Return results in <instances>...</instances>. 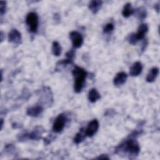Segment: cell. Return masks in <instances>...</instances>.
Here are the masks:
<instances>
[{
    "instance_id": "obj_1",
    "label": "cell",
    "mask_w": 160,
    "mask_h": 160,
    "mask_svg": "<svg viewBox=\"0 0 160 160\" xmlns=\"http://www.w3.org/2000/svg\"><path fill=\"white\" fill-rule=\"evenodd\" d=\"M141 133V131H133L128 139L116 148L114 152L118 154H128L131 158L136 157L140 152V147L136 138Z\"/></svg>"
},
{
    "instance_id": "obj_2",
    "label": "cell",
    "mask_w": 160,
    "mask_h": 160,
    "mask_svg": "<svg viewBox=\"0 0 160 160\" xmlns=\"http://www.w3.org/2000/svg\"><path fill=\"white\" fill-rule=\"evenodd\" d=\"M72 74L74 78V90L76 93H79L84 87L88 73L83 68L76 66L72 71Z\"/></svg>"
},
{
    "instance_id": "obj_3",
    "label": "cell",
    "mask_w": 160,
    "mask_h": 160,
    "mask_svg": "<svg viewBox=\"0 0 160 160\" xmlns=\"http://www.w3.org/2000/svg\"><path fill=\"white\" fill-rule=\"evenodd\" d=\"M26 23L29 27V29L31 32L36 33L38 31L39 20L37 13L34 12H31L28 13L26 18Z\"/></svg>"
},
{
    "instance_id": "obj_4",
    "label": "cell",
    "mask_w": 160,
    "mask_h": 160,
    "mask_svg": "<svg viewBox=\"0 0 160 160\" xmlns=\"http://www.w3.org/2000/svg\"><path fill=\"white\" fill-rule=\"evenodd\" d=\"M53 102V97L52 92L49 88L43 87L42 89L40 91V98L39 102L41 105L43 106L47 104L51 106Z\"/></svg>"
},
{
    "instance_id": "obj_5",
    "label": "cell",
    "mask_w": 160,
    "mask_h": 160,
    "mask_svg": "<svg viewBox=\"0 0 160 160\" xmlns=\"http://www.w3.org/2000/svg\"><path fill=\"white\" fill-rule=\"evenodd\" d=\"M66 122V117L64 114H60L56 118L53 125L52 130L55 132H60L64 129Z\"/></svg>"
},
{
    "instance_id": "obj_6",
    "label": "cell",
    "mask_w": 160,
    "mask_h": 160,
    "mask_svg": "<svg viewBox=\"0 0 160 160\" xmlns=\"http://www.w3.org/2000/svg\"><path fill=\"white\" fill-rule=\"evenodd\" d=\"M73 47L74 48H80L83 43V38L78 31H71L69 34Z\"/></svg>"
},
{
    "instance_id": "obj_7",
    "label": "cell",
    "mask_w": 160,
    "mask_h": 160,
    "mask_svg": "<svg viewBox=\"0 0 160 160\" xmlns=\"http://www.w3.org/2000/svg\"><path fill=\"white\" fill-rule=\"evenodd\" d=\"M99 122L97 119H93L89 124L86 129V134L88 137H92L98 130Z\"/></svg>"
},
{
    "instance_id": "obj_8",
    "label": "cell",
    "mask_w": 160,
    "mask_h": 160,
    "mask_svg": "<svg viewBox=\"0 0 160 160\" xmlns=\"http://www.w3.org/2000/svg\"><path fill=\"white\" fill-rule=\"evenodd\" d=\"M9 41L15 44H19L21 42V34L16 29H12L8 34Z\"/></svg>"
},
{
    "instance_id": "obj_9",
    "label": "cell",
    "mask_w": 160,
    "mask_h": 160,
    "mask_svg": "<svg viewBox=\"0 0 160 160\" xmlns=\"http://www.w3.org/2000/svg\"><path fill=\"white\" fill-rule=\"evenodd\" d=\"M43 106L41 104H36L34 106L30 107L27 109L26 113L28 116L31 117H38L43 112Z\"/></svg>"
},
{
    "instance_id": "obj_10",
    "label": "cell",
    "mask_w": 160,
    "mask_h": 160,
    "mask_svg": "<svg viewBox=\"0 0 160 160\" xmlns=\"http://www.w3.org/2000/svg\"><path fill=\"white\" fill-rule=\"evenodd\" d=\"M44 132V129L42 126H37L30 133H29V139L32 140H39L41 138Z\"/></svg>"
},
{
    "instance_id": "obj_11",
    "label": "cell",
    "mask_w": 160,
    "mask_h": 160,
    "mask_svg": "<svg viewBox=\"0 0 160 160\" xmlns=\"http://www.w3.org/2000/svg\"><path fill=\"white\" fill-rule=\"evenodd\" d=\"M128 78V75L124 72H118L113 79V83L115 86H119L122 85L126 81Z\"/></svg>"
},
{
    "instance_id": "obj_12",
    "label": "cell",
    "mask_w": 160,
    "mask_h": 160,
    "mask_svg": "<svg viewBox=\"0 0 160 160\" xmlns=\"http://www.w3.org/2000/svg\"><path fill=\"white\" fill-rule=\"evenodd\" d=\"M142 70V65L141 62L136 61L130 68L129 74L131 76H137L141 74Z\"/></svg>"
},
{
    "instance_id": "obj_13",
    "label": "cell",
    "mask_w": 160,
    "mask_h": 160,
    "mask_svg": "<svg viewBox=\"0 0 160 160\" xmlns=\"http://www.w3.org/2000/svg\"><path fill=\"white\" fill-rule=\"evenodd\" d=\"M102 4V1L99 0L91 1L89 4V9L93 14H96L100 9Z\"/></svg>"
},
{
    "instance_id": "obj_14",
    "label": "cell",
    "mask_w": 160,
    "mask_h": 160,
    "mask_svg": "<svg viewBox=\"0 0 160 160\" xmlns=\"http://www.w3.org/2000/svg\"><path fill=\"white\" fill-rule=\"evenodd\" d=\"M159 74V68L154 67L150 69L148 74H147L146 80L148 82H152L154 81Z\"/></svg>"
},
{
    "instance_id": "obj_15",
    "label": "cell",
    "mask_w": 160,
    "mask_h": 160,
    "mask_svg": "<svg viewBox=\"0 0 160 160\" xmlns=\"http://www.w3.org/2000/svg\"><path fill=\"white\" fill-rule=\"evenodd\" d=\"M148 31V26L147 24H141L139 26L138 29V32L136 33V36L138 38V40H141L144 38L145 34Z\"/></svg>"
},
{
    "instance_id": "obj_16",
    "label": "cell",
    "mask_w": 160,
    "mask_h": 160,
    "mask_svg": "<svg viewBox=\"0 0 160 160\" xmlns=\"http://www.w3.org/2000/svg\"><path fill=\"white\" fill-rule=\"evenodd\" d=\"M86 129L84 128H82L79 129V131L76 134L74 138V142L76 144H78L81 142H82L84 139L86 137Z\"/></svg>"
},
{
    "instance_id": "obj_17",
    "label": "cell",
    "mask_w": 160,
    "mask_h": 160,
    "mask_svg": "<svg viewBox=\"0 0 160 160\" xmlns=\"http://www.w3.org/2000/svg\"><path fill=\"white\" fill-rule=\"evenodd\" d=\"M88 99L91 102H95L97 101L98 99L101 98V95L98 92L96 89L92 88L91 89L88 93Z\"/></svg>"
},
{
    "instance_id": "obj_18",
    "label": "cell",
    "mask_w": 160,
    "mask_h": 160,
    "mask_svg": "<svg viewBox=\"0 0 160 160\" xmlns=\"http://www.w3.org/2000/svg\"><path fill=\"white\" fill-rule=\"evenodd\" d=\"M135 15L136 16L137 18L140 21H143L147 16V11L146 8L144 7H139L136 10H134Z\"/></svg>"
},
{
    "instance_id": "obj_19",
    "label": "cell",
    "mask_w": 160,
    "mask_h": 160,
    "mask_svg": "<svg viewBox=\"0 0 160 160\" xmlns=\"http://www.w3.org/2000/svg\"><path fill=\"white\" fill-rule=\"evenodd\" d=\"M134 12V9L132 7L131 4L130 2H128L124 5L123 8L122 14L124 18H128L131 14H132Z\"/></svg>"
},
{
    "instance_id": "obj_20",
    "label": "cell",
    "mask_w": 160,
    "mask_h": 160,
    "mask_svg": "<svg viewBox=\"0 0 160 160\" xmlns=\"http://www.w3.org/2000/svg\"><path fill=\"white\" fill-rule=\"evenodd\" d=\"M73 60L72 59H70L68 58H66L65 59H62L59 61H58L56 64V70H60L61 68H64V66H67L68 64H70L72 63Z\"/></svg>"
},
{
    "instance_id": "obj_21",
    "label": "cell",
    "mask_w": 160,
    "mask_h": 160,
    "mask_svg": "<svg viewBox=\"0 0 160 160\" xmlns=\"http://www.w3.org/2000/svg\"><path fill=\"white\" fill-rule=\"evenodd\" d=\"M52 52L56 56H59L61 53V47L58 41H54L52 44Z\"/></svg>"
},
{
    "instance_id": "obj_22",
    "label": "cell",
    "mask_w": 160,
    "mask_h": 160,
    "mask_svg": "<svg viewBox=\"0 0 160 160\" xmlns=\"http://www.w3.org/2000/svg\"><path fill=\"white\" fill-rule=\"evenodd\" d=\"M114 28V24L111 22H109L108 24H106V26L104 27L103 28V32L104 34H109L111 32H112L113 31Z\"/></svg>"
},
{
    "instance_id": "obj_23",
    "label": "cell",
    "mask_w": 160,
    "mask_h": 160,
    "mask_svg": "<svg viewBox=\"0 0 160 160\" xmlns=\"http://www.w3.org/2000/svg\"><path fill=\"white\" fill-rule=\"evenodd\" d=\"M128 39L129 42L131 44H133V45L136 44L138 42V41H139L138 39V38L136 36V33H134V32H132V33H131L129 35Z\"/></svg>"
},
{
    "instance_id": "obj_24",
    "label": "cell",
    "mask_w": 160,
    "mask_h": 160,
    "mask_svg": "<svg viewBox=\"0 0 160 160\" xmlns=\"http://www.w3.org/2000/svg\"><path fill=\"white\" fill-rule=\"evenodd\" d=\"M6 2L4 1H1L0 2V14L2 16L6 12Z\"/></svg>"
},
{
    "instance_id": "obj_25",
    "label": "cell",
    "mask_w": 160,
    "mask_h": 160,
    "mask_svg": "<svg viewBox=\"0 0 160 160\" xmlns=\"http://www.w3.org/2000/svg\"><path fill=\"white\" fill-rule=\"evenodd\" d=\"M74 54H75V52H74V50L73 49H70L69 51H68L66 54V58H68V59H72L73 60V58L74 56Z\"/></svg>"
},
{
    "instance_id": "obj_26",
    "label": "cell",
    "mask_w": 160,
    "mask_h": 160,
    "mask_svg": "<svg viewBox=\"0 0 160 160\" xmlns=\"http://www.w3.org/2000/svg\"><path fill=\"white\" fill-rule=\"evenodd\" d=\"M5 149H6V151L8 153H12L13 152H14L15 151V148L13 146L12 144H8L5 147Z\"/></svg>"
},
{
    "instance_id": "obj_27",
    "label": "cell",
    "mask_w": 160,
    "mask_h": 160,
    "mask_svg": "<svg viewBox=\"0 0 160 160\" xmlns=\"http://www.w3.org/2000/svg\"><path fill=\"white\" fill-rule=\"evenodd\" d=\"M54 136H53L52 134H51V135H49V136H48V137H46V138H45L44 139V144H46V145H48V144H49V143H51V142L54 139Z\"/></svg>"
},
{
    "instance_id": "obj_28",
    "label": "cell",
    "mask_w": 160,
    "mask_h": 160,
    "mask_svg": "<svg viewBox=\"0 0 160 160\" xmlns=\"http://www.w3.org/2000/svg\"><path fill=\"white\" fill-rule=\"evenodd\" d=\"M147 45H148V41H147V39H144V41L142 42V46H141V51L142 52H143L146 49Z\"/></svg>"
},
{
    "instance_id": "obj_29",
    "label": "cell",
    "mask_w": 160,
    "mask_h": 160,
    "mask_svg": "<svg viewBox=\"0 0 160 160\" xmlns=\"http://www.w3.org/2000/svg\"><path fill=\"white\" fill-rule=\"evenodd\" d=\"M96 159H109V158L106 154H102V155L99 156V157L96 158Z\"/></svg>"
},
{
    "instance_id": "obj_30",
    "label": "cell",
    "mask_w": 160,
    "mask_h": 160,
    "mask_svg": "<svg viewBox=\"0 0 160 160\" xmlns=\"http://www.w3.org/2000/svg\"><path fill=\"white\" fill-rule=\"evenodd\" d=\"M4 36L3 32H2V31H1V32H0V39H1V42H2L3 41V40H4Z\"/></svg>"
},
{
    "instance_id": "obj_31",
    "label": "cell",
    "mask_w": 160,
    "mask_h": 160,
    "mask_svg": "<svg viewBox=\"0 0 160 160\" xmlns=\"http://www.w3.org/2000/svg\"><path fill=\"white\" fill-rule=\"evenodd\" d=\"M154 8H155V10H156L157 12H159V3H157V4H155Z\"/></svg>"
},
{
    "instance_id": "obj_32",
    "label": "cell",
    "mask_w": 160,
    "mask_h": 160,
    "mask_svg": "<svg viewBox=\"0 0 160 160\" xmlns=\"http://www.w3.org/2000/svg\"><path fill=\"white\" fill-rule=\"evenodd\" d=\"M3 123H4V121L2 119H1V129H2V127H3Z\"/></svg>"
}]
</instances>
